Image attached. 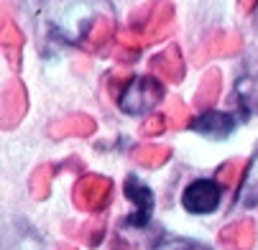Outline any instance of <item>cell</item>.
<instances>
[{
	"label": "cell",
	"instance_id": "obj_11",
	"mask_svg": "<svg viewBox=\"0 0 258 250\" xmlns=\"http://www.w3.org/2000/svg\"><path fill=\"white\" fill-rule=\"evenodd\" d=\"M95 130H97L95 118H90L85 113L64 115V118H59V120H54L49 125V135L54 140H61V138H90Z\"/></svg>",
	"mask_w": 258,
	"mask_h": 250
},
{
	"label": "cell",
	"instance_id": "obj_22",
	"mask_svg": "<svg viewBox=\"0 0 258 250\" xmlns=\"http://www.w3.org/2000/svg\"><path fill=\"white\" fill-rule=\"evenodd\" d=\"M154 250H212V247L192 237H164L161 242L154 245Z\"/></svg>",
	"mask_w": 258,
	"mask_h": 250
},
{
	"label": "cell",
	"instance_id": "obj_17",
	"mask_svg": "<svg viewBox=\"0 0 258 250\" xmlns=\"http://www.w3.org/2000/svg\"><path fill=\"white\" fill-rule=\"evenodd\" d=\"M238 204L250 209L258 204V151L250 156L243 179H240V187H238Z\"/></svg>",
	"mask_w": 258,
	"mask_h": 250
},
{
	"label": "cell",
	"instance_id": "obj_15",
	"mask_svg": "<svg viewBox=\"0 0 258 250\" xmlns=\"http://www.w3.org/2000/svg\"><path fill=\"white\" fill-rule=\"evenodd\" d=\"M220 90H223V74H220V69H207L197 85V92H195V107L202 113L210 110L220 97Z\"/></svg>",
	"mask_w": 258,
	"mask_h": 250
},
{
	"label": "cell",
	"instance_id": "obj_2",
	"mask_svg": "<svg viewBox=\"0 0 258 250\" xmlns=\"http://www.w3.org/2000/svg\"><path fill=\"white\" fill-rule=\"evenodd\" d=\"M174 28V3L171 0H151L141 6L128 23V31L138 36L141 44H156L171 33Z\"/></svg>",
	"mask_w": 258,
	"mask_h": 250
},
{
	"label": "cell",
	"instance_id": "obj_26",
	"mask_svg": "<svg viewBox=\"0 0 258 250\" xmlns=\"http://www.w3.org/2000/svg\"><path fill=\"white\" fill-rule=\"evenodd\" d=\"M240 166H243V161H238V158H233V161L223 163V166L217 169V179H215V182H217L220 187H230V184L235 182V179H238Z\"/></svg>",
	"mask_w": 258,
	"mask_h": 250
},
{
	"label": "cell",
	"instance_id": "obj_18",
	"mask_svg": "<svg viewBox=\"0 0 258 250\" xmlns=\"http://www.w3.org/2000/svg\"><path fill=\"white\" fill-rule=\"evenodd\" d=\"M131 158L138 166H146V169H161L171 158V148L169 146H156V143H143V146L133 148Z\"/></svg>",
	"mask_w": 258,
	"mask_h": 250
},
{
	"label": "cell",
	"instance_id": "obj_20",
	"mask_svg": "<svg viewBox=\"0 0 258 250\" xmlns=\"http://www.w3.org/2000/svg\"><path fill=\"white\" fill-rule=\"evenodd\" d=\"M115 49H118V59L120 61H136L143 51V44L138 36H133L131 31H123L118 33V39H115Z\"/></svg>",
	"mask_w": 258,
	"mask_h": 250
},
{
	"label": "cell",
	"instance_id": "obj_23",
	"mask_svg": "<svg viewBox=\"0 0 258 250\" xmlns=\"http://www.w3.org/2000/svg\"><path fill=\"white\" fill-rule=\"evenodd\" d=\"M77 237H80L82 242H87L90 247L100 245L102 237H105V220L97 217V220H92V222H85V225L77 230Z\"/></svg>",
	"mask_w": 258,
	"mask_h": 250
},
{
	"label": "cell",
	"instance_id": "obj_9",
	"mask_svg": "<svg viewBox=\"0 0 258 250\" xmlns=\"http://www.w3.org/2000/svg\"><path fill=\"white\" fill-rule=\"evenodd\" d=\"M238 120L233 113H223V110H205L197 118L189 120V128L200 135H210V138H228L235 130Z\"/></svg>",
	"mask_w": 258,
	"mask_h": 250
},
{
	"label": "cell",
	"instance_id": "obj_13",
	"mask_svg": "<svg viewBox=\"0 0 258 250\" xmlns=\"http://www.w3.org/2000/svg\"><path fill=\"white\" fill-rule=\"evenodd\" d=\"M220 242H223L228 250H250L253 242H255V225L250 220L233 222V225L223 227V232H220Z\"/></svg>",
	"mask_w": 258,
	"mask_h": 250
},
{
	"label": "cell",
	"instance_id": "obj_28",
	"mask_svg": "<svg viewBox=\"0 0 258 250\" xmlns=\"http://www.w3.org/2000/svg\"><path fill=\"white\" fill-rule=\"evenodd\" d=\"M255 3H258V0H238V6H240L243 11H253Z\"/></svg>",
	"mask_w": 258,
	"mask_h": 250
},
{
	"label": "cell",
	"instance_id": "obj_14",
	"mask_svg": "<svg viewBox=\"0 0 258 250\" xmlns=\"http://www.w3.org/2000/svg\"><path fill=\"white\" fill-rule=\"evenodd\" d=\"M0 46H3L8 61L13 64V69H21V56H23V46H26V36L23 31L13 23V18H8L0 26Z\"/></svg>",
	"mask_w": 258,
	"mask_h": 250
},
{
	"label": "cell",
	"instance_id": "obj_25",
	"mask_svg": "<svg viewBox=\"0 0 258 250\" xmlns=\"http://www.w3.org/2000/svg\"><path fill=\"white\" fill-rule=\"evenodd\" d=\"M166 128H169L166 115H164V113H154V115H149V120H143V123H141L138 133H141V135H146V138H154V135L166 133Z\"/></svg>",
	"mask_w": 258,
	"mask_h": 250
},
{
	"label": "cell",
	"instance_id": "obj_8",
	"mask_svg": "<svg viewBox=\"0 0 258 250\" xmlns=\"http://www.w3.org/2000/svg\"><path fill=\"white\" fill-rule=\"evenodd\" d=\"M149 69L154 71V74H159L164 82L169 85H179L184 79V74H187V61H184V54L176 44L166 46L164 51L154 54L151 61H149Z\"/></svg>",
	"mask_w": 258,
	"mask_h": 250
},
{
	"label": "cell",
	"instance_id": "obj_3",
	"mask_svg": "<svg viewBox=\"0 0 258 250\" xmlns=\"http://www.w3.org/2000/svg\"><path fill=\"white\" fill-rule=\"evenodd\" d=\"M161 100H164V85L154 74L131 77V82L118 97V107L125 115H146Z\"/></svg>",
	"mask_w": 258,
	"mask_h": 250
},
{
	"label": "cell",
	"instance_id": "obj_5",
	"mask_svg": "<svg viewBox=\"0 0 258 250\" xmlns=\"http://www.w3.org/2000/svg\"><path fill=\"white\" fill-rule=\"evenodd\" d=\"M123 189H125V199L133 204V212L125 220H120V227L123 230H143L151 222V214H154V192L136 174H128Z\"/></svg>",
	"mask_w": 258,
	"mask_h": 250
},
{
	"label": "cell",
	"instance_id": "obj_7",
	"mask_svg": "<svg viewBox=\"0 0 258 250\" xmlns=\"http://www.w3.org/2000/svg\"><path fill=\"white\" fill-rule=\"evenodd\" d=\"M26 113H28V90L18 77H13L6 82L3 95H0V130L18 128Z\"/></svg>",
	"mask_w": 258,
	"mask_h": 250
},
{
	"label": "cell",
	"instance_id": "obj_24",
	"mask_svg": "<svg viewBox=\"0 0 258 250\" xmlns=\"http://www.w3.org/2000/svg\"><path fill=\"white\" fill-rule=\"evenodd\" d=\"M131 77L133 74H128V71H110V74L105 77V90H107V95L113 97L115 102H118L120 92L125 90V85L131 82Z\"/></svg>",
	"mask_w": 258,
	"mask_h": 250
},
{
	"label": "cell",
	"instance_id": "obj_12",
	"mask_svg": "<svg viewBox=\"0 0 258 250\" xmlns=\"http://www.w3.org/2000/svg\"><path fill=\"white\" fill-rule=\"evenodd\" d=\"M240 46H243V39H240L235 31H217V33L207 36L205 44L197 49L195 64H202L207 56H228V54H235V51H240Z\"/></svg>",
	"mask_w": 258,
	"mask_h": 250
},
{
	"label": "cell",
	"instance_id": "obj_10",
	"mask_svg": "<svg viewBox=\"0 0 258 250\" xmlns=\"http://www.w3.org/2000/svg\"><path fill=\"white\" fill-rule=\"evenodd\" d=\"M0 250H44V242L28 222H13L0 230Z\"/></svg>",
	"mask_w": 258,
	"mask_h": 250
},
{
	"label": "cell",
	"instance_id": "obj_21",
	"mask_svg": "<svg viewBox=\"0 0 258 250\" xmlns=\"http://www.w3.org/2000/svg\"><path fill=\"white\" fill-rule=\"evenodd\" d=\"M164 115H166V123H169L171 130L189 128V107L184 105L179 97H171V100H169V110H166Z\"/></svg>",
	"mask_w": 258,
	"mask_h": 250
},
{
	"label": "cell",
	"instance_id": "obj_16",
	"mask_svg": "<svg viewBox=\"0 0 258 250\" xmlns=\"http://www.w3.org/2000/svg\"><path fill=\"white\" fill-rule=\"evenodd\" d=\"M235 102L245 115L258 113V71H245L235 82Z\"/></svg>",
	"mask_w": 258,
	"mask_h": 250
},
{
	"label": "cell",
	"instance_id": "obj_1",
	"mask_svg": "<svg viewBox=\"0 0 258 250\" xmlns=\"http://www.w3.org/2000/svg\"><path fill=\"white\" fill-rule=\"evenodd\" d=\"M41 28L49 39L85 51H102L115 36L110 0H44Z\"/></svg>",
	"mask_w": 258,
	"mask_h": 250
},
{
	"label": "cell",
	"instance_id": "obj_27",
	"mask_svg": "<svg viewBox=\"0 0 258 250\" xmlns=\"http://www.w3.org/2000/svg\"><path fill=\"white\" fill-rule=\"evenodd\" d=\"M8 18H13V16H11V6L6 3V0H0V26H3Z\"/></svg>",
	"mask_w": 258,
	"mask_h": 250
},
{
	"label": "cell",
	"instance_id": "obj_4",
	"mask_svg": "<svg viewBox=\"0 0 258 250\" xmlns=\"http://www.w3.org/2000/svg\"><path fill=\"white\" fill-rule=\"evenodd\" d=\"M72 199H75V207L90 214H100L107 209L110 199H113V182L107 176L100 174H87L72 189Z\"/></svg>",
	"mask_w": 258,
	"mask_h": 250
},
{
	"label": "cell",
	"instance_id": "obj_29",
	"mask_svg": "<svg viewBox=\"0 0 258 250\" xmlns=\"http://www.w3.org/2000/svg\"><path fill=\"white\" fill-rule=\"evenodd\" d=\"M56 250H77V247H72V245H59Z\"/></svg>",
	"mask_w": 258,
	"mask_h": 250
},
{
	"label": "cell",
	"instance_id": "obj_19",
	"mask_svg": "<svg viewBox=\"0 0 258 250\" xmlns=\"http://www.w3.org/2000/svg\"><path fill=\"white\" fill-rule=\"evenodd\" d=\"M54 171H56V166H51V163H44V166H39L33 174H31V182H28V187H31V194H33V199H46L49 197V192H51V179H54Z\"/></svg>",
	"mask_w": 258,
	"mask_h": 250
},
{
	"label": "cell",
	"instance_id": "obj_6",
	"mask_svg": "<svg viewBox=\"0 0 258 250\" xmlns=\"http://www.w3.org/2000/svg\"><path fill=\"white\" fill-rule=\"evenodd\" d=\"M220 199H223V187L215 179H195L181 192V207L189 214H210L220 207Z\"/></svg>",
	"mask_w": 258,
	"mask_h": 250
}]
</instances>
